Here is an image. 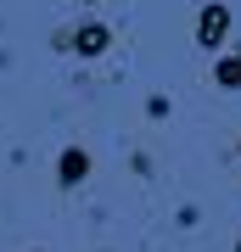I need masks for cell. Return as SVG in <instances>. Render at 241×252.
<instances>
[{"label": "cell", "mask_w": 241, "mask_h": 252, "mask_svg": "<svg viewBox=\"0 0 241 252\" xmlns=\"http://www.w3.org/2000/svg\"><path fill=\"white\" fill-rule=\"evenodd\" d=\"M224 34H230V6H219V0L202 6V11H197V45H202V51H219Z\"/></svg>", "instance_id": "6da1fadb"}, {"label": "cell", "mask_w": 241, "mask_h": 252, "mask_svg": "<svg viewBox=\"0 0 241 252\" xmlns=\"http://www.w3.org/2000/svg\"><path fill=\"white\" fill-rule=\"evenodd\" d=\"M56 180H62V185H84L90 180V152H84V146H68V152L56 157Z\"/></svg>", "instance_id": "7a4b0ae2"}, {"label": "cell", "mask_w": 241, "mask_h": 252, "mask_svg": "<svg viewBox=\"0 0 241 252\" xmlns=\"http://www.w3.org/2000/svg\"><path fill=\"white\" fill-rule=\"evenodd\" d=\"M107 45H112V28L107 23H84L79 34H73V51H79V56H101Z\"/></svg>", "instance_id": "3957f363"}, {"label": "cell", "mask_w": 241, "mask_h": 252, "mask_svg": "<svg viewBox=\"0 0 241 252\" xmlns=\"http://www.w3.org/2000/svg\"><path fill=\"white\" fill-rule=\"evenodd\" d=\"M213 84L219 90H241V51H230V56L213 62Z\"/></svg>", "instance_id": "277c9868"}, {"label": "cell", "mask_w": 241, "mask_h": 252, "mask_svg": "<svg viewBox=\"0 0 241 252\" xmlns=\"http://www.w3.org/2000/svg\"><path fill=\"white\" fill-rule=\"evenodd\" d=\"M236 152H241V140H236Z\"/></svg>", "instance_id": "5b68a950"}]
</instances>
